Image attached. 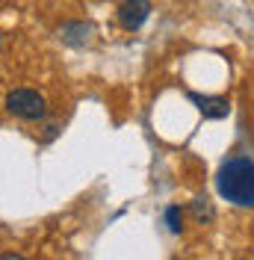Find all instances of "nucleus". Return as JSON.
I'll return each mask as SVG.
<instances>
[{"mask_svg":"<svg viewBox=\"0 0 254 260\" xmlns=\"http://www.w3.org/2000/svg\"><path fill=\"white\" fill-rule=\"evenodd\" d=\"M216 189L225 201L237 207H254V160L251 157H228L216 172Z\"/></svg>","mask_w":254,"mask_h":260,"instance_id":"1","label":"nucleus"},{"mask_svg":"<svg viewBox=\"0 0 254 260\" xmlns=\"http://www.w3.org/2000/svg\"><path fill=\"white\" fill-rule=\"evenodd\" d=\"M45 98L33 89H12L6 92V110L15 115V118H24V121H39L45 118Z\"/></svg>","mask_w":254,"mask_h":260,"instance_id":"2","label":"nucleus"},{"mask_svg":"<svg viewBox=\"0 0 254 260\" xmlns=\"http://www.w3.org/2000/svg\"><path fill=\"white\" fill-rule=\"evenodd\" d=\"M151 0H124L121 6H118V24L124 27V30H139L145 21H148V15H151Z\"/></svg>","mask_w":254,"mask_h":260,"instance_id":"3","label":"nucleus"},{"mask_svg":"<svg viewBox=\"0 0 254 260\" xmlns=\"http://www.w3.org/2000/svg\"><path fill=\"white\" fill-rule=\"evenodd\" d=\"M189 101L198 107V113L204 115V118H225V115L231 113V101L228 98H222V95H195L192 92L189 95Z\"/></svg>","mask_w":254,"mask_h":260,"instance_id":"4","label":"nucleus"},{"mask_svg":"<svg viewBox=\"0 0 254 260\" xmlns=\"http://www.w3.org/2000/svg\"><path fill=\"white\" fill-rule=\"evenodd\" d=\"M92 32H95L92 24H86V21H68L59 27V39L68 48H86L92 42Z\"/></svg>","mask_w":254,"mask_h":260,"instance_id":"5","label":"nucleus"},{"mask_svg":"<svg viewBox=\"0 0 254 260\" xmlns=\"http://www.w3.org/2000/svg\"><path fill=\"white\" fill-rule=\"evenodd\" d=\"M192 216L201 222V225H207V222H213V216H216V210H213V204H210V198L207 195H198L195 201H192Z\"/></svg>","mask_w":254,"mask_h":260,"instance_id":"6","label":"nucleus"},{"mask_svg":"<svg viewBox=\"0 0 254 260\" xmlns=\"http://www.w3.org/2000/svg\"><path fill=\"white\" fill-rule=\"evenodd\" d=\"M163 219H166V228H169L172 234H180V231H183V210H180L177 204H169L166 213H163Z\"/></svg>","mask_w":254,"mask_h":260,"instance_id":"7","label":"nucleus"},{"mask_svg":"<svg viewBox=\"0 0 254 260\" xmlns=\"http://www.w3.org/2000/svg\"><path fill=\"white\" fill-rule=\"evenodd\" d=\"M0 260H27V257H21V254H0Z\"/></svg>","mask_w":254,"mask_h":260,"instance_id":"8","label":"nucleus"}]
</instances>
